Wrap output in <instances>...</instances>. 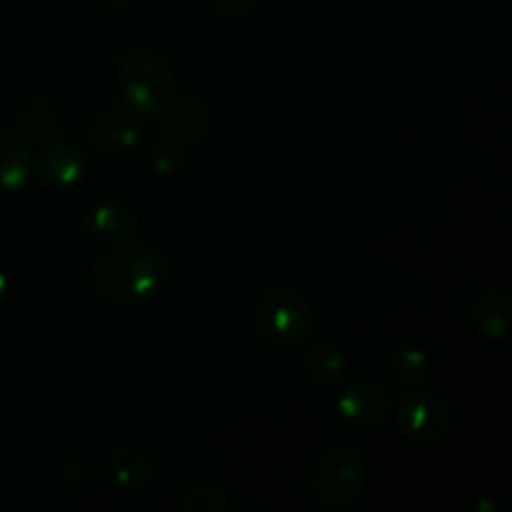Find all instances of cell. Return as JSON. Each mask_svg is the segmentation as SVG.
<instances>
[{
    "instance_id": "9",
    "label": "cell",
    "mask_w": 512,
    "mask_h": 512,
    "mask_svg": "<svg viewBox=\"0 0 512 512\" xmlns=\"http://www.w3.org/2000/svg\"><path fill=\"white\" fill-rule=\"evenodd\" d=\"M470 325L480 338L500 343L512 330V300L503 288H490L478 293L470 303Z\"/></svg>"
},
{
    "instance_id": "14",
    "label": "cell",
    "mask_w": 512,
    "mask_h": 512,
    "mask_svg": "<svg viewBox=\"0 0 512 512\" xmlns=\"http://www.w3.org/2000/svg\"><path fill=\"white\" fill-rule=\"evenodd\" d=\"M305 373L320 388H335L343 383L350 373V358L340 345L320 340L310 345L305 353Z\"/></svg>"
},
{
    "instance_id": "5",
    "label": "cell",
    "mask_w": 512,
    "mask_h": 512,
    "mask_svg": "<svg viewBox=\"0 0 512 512\" xmlns=\"http://www.w3.org/2000/svg\"><path fill=\"white\" fill-rule=\"evenodd\" d=\"M395 425L400 438L420 448H435L453 433V405L435 390H410L398 400Z\"/></svg>"
},
{
    "instance_id": "17",
    "label": "cell",
    "mask_w": 512,
    "mask_h": 512,
    "mask_svg": "<svg viewBox=\"0 0 512 512\" xmlns=\"http://www.w3.org/2000/svg\"><path fill=\"white\" fill-rule=\"evenodd\" d=\"M18 125L28 140H45L60 128V113L55 105L35 100V103L25 105L18 115Z\"/></svg>"
},
{
    "instance_id": "13",
    "label": "cell",
    "mask_w": 512,
    "mask_h": 512,
    "mask_svg": "<svg viewBox=\"0 0 512 512\" xmlns=\"http://www.w3.org/2000/svg\"><path fill=\"white\" fill-rule=\"evenodd\" d=\"M163 120H160V133L168 135V138L180 140V143H200L205 135L213 128V120H210L208 110L203 108L195 100H183V103H170L163 110Z\"/></svg>"
},
{
    "instance_id": "11",
    "label": "cell",
    "mask_w": 512,
    "mask_h": 512,
    "mask_svg": "<svg viewBox=\"0 0 512 512\" xmlns=\"http://www.w3.org/2000/svg\"><path fill=\"white\" fill-rule=\"evenodd\" d=\"M35 150L25 135L0 133V193H15L28 183Z\"/></svg>"
},
{
    "instance_id": "8",
    "label": "cell",
    "mask_w": 512,
    "mask_h": 512,
    "mask_svg": "<svg viewBox=\"0 0 512 512\" xmlns=\"http://www.w3.org/2000/svg\"><path fill=\"white\" fill-rule=\"evenodd\" d=\"M105 473L120 493H143L155 483L158 463L148 450L138 448V445H123L110 453Z\"/></svg>"
},
{
    "instance_id": "21",
    "label": "cell",
    "mask_w": 512,
    "mask_h": 512,
    "mask_svg": "<svg viewBox=\"0 0 512 512\" xmlns=\"http://www.w3.org/2000/svg\"><path fill=\"white\" fill-rule=\"evenodd\" d=\"M5 290H8V275H5L3 265H0V300L5 298Z\"/></svg>"
},
{
    "instance_id": "6",
    "label": "cell",
    "mask_w": 512,
    "mask_h": 512,
    "mask_svg": "<svg viewBox=\"0 0 512 512\" xmlns=\"http://www.w3.org/2000/svg\"><path fill=\"white\" fill-rule=\"evenodd\" d=\"M390 408H393V395H390L388 385L378 378H368V375L345 385L335 400L340 420L355 430L378 428L390 415Z\"/></svg>"
},
{
    "instance_id": "19",
    "label": "cell",
    "mask_w": 512,
    "mask_h": 512,
    "mask_svg": "<svg viewBox=\"0 0 512 512\" xmlns=\"http://www.w3.org/2000/svg\"><path fill=\"white\" fill-rule=\"evenodd\" d=\"M255 3L258 0H213L215 8L223 15H228V18H243V15L253 13Z\"/></svg>"
},
{
    "instance_id": "1",
    "label": "cell",
    "mask_w": 512,
    "mask_h": 512,
    "mask_svg": "<svg viewBox=\"0 0 512 512\" xmlns=\"http://www.w3.org/2000/svg\"><path fill=\"white\" fill-rule=\"evenodd\" d=\"M165 273L168 265L153 245L133 243L103 255L90 270V283L110 303L138 305L160 293Z\"/></svg>"
},
{
    "instance_id": "3",
    "label": "cell",
    "mask_w": 512,
    "mask_h": 512,
    "mask_svg": "<svg viewBox=\"0 0 512 512\" xmlns=\"http://www.w3.org/2000/svg\"><path fill=\"white\" fill-rule=\"evenodd\" d=\"M308 488L323 508L348 510L368 488V465L353 445H330L315 455Z\"/></svg>"
},
{
    "instance_id": "18",
    "label": "cell",
    "mask_w": 512,
    "mask_h": 512,
    "mask_svg": "<svg viewBox=\"0 0 512 512\" xmlns=\"http://www.w3.org/2000/svg\"><path fill=\"white\" fill-rule=\"evenodd\" d=\"M185 158H188V145L180 143V140L168 138L163 135L160 143L155 145L153 153V168L158 175H175L185 165Z\"/></svg>"
},
{
    "instance_id": "7",
    "label": "cell",
    "mask_w": 512,
    "mask_h": 512,
    "mask_svg": "<svg viewBox=\"0 0 512 512\" xmlns=\"http://www.w3.org/2000/svg\"><path fill=\"white\" fill-rule=\"evenodd\" d=\"M90 143L108 155H125L143 140V125L130 108H110L93 118L88 128Z\"/></svg>"
},
{
    "instance_id": "10",
    "label": "cell",
    "mask_w": 512,
    "mask_h": 512,
    "mask_svg": "<svg viewBox=\"0 0 512 512\" xmlns=\"http://www.w3.org/2000/svg\"><path fill=\"white\" fill-rule=\"evenodd\" d=\"M38 173L53 188H73L88 173V158H85V153L75 143L58 140V143L48 145L43 150Z\"/></svg>"
},
{
    "instance_id": "15",
    "label": "cell",
    "mask_w": 512,
    "mask_h": 512,
    "mask_svg": "<svg viewBox=\"0 0 512 512\" xmlns=\"http://www.w3.org/2000/svg\"><path fill=\"white\" fill-rule=\"evenodd\" d=\"M388 370L393 375L395 385H400V388H413V385H418L428 375L430 358L418 345H400V348H395L390 353Z\"/></svg>"
},
{
    "instance_id": "12",
    "label": "cell",
    "mask_w": 512,
    "mask_h": 512,
    "mask_svg": "<svg viewBox=\"0 0 512 512\" xmlns=\"http://www.w3.org/2000/svg\"><path fill=\"white\" fill-rule=\"evenodd\" d=\"M85 230L93 240L105 245L128 243L138 230V220L125 205L120 203H98L85 215Z\"/></svg>"
},
{
    "instance_id": "16",
    "label": "cell",
    "mask_w": 512,
    "mask_h": 512,
    "mask_svg": "<svg viewBox=\"0 0 512 512\" xmlns=\"http://www.w3.org/2000/svg\"><path fill=\"white\" fill-rule=\"evenodd\" d=\"M180 512H230L233 500L220 485L215 483H193L178 495Z\"/></svg>"
},
{
    "instance_id": "4",
    "label": "cell",
    "mask_w": 512,
    "mask_h": 512,
    "mask_svg": "<svg viewBox=\"0 0 512 512\" xmlns=\"http://www.w3.org/2000/svg\"><path fill=\"white\" fill-rule=\"evenodd\" d=\"M255 323L265 345L275 350H290L308 340L313 330V310L300 290L290 285H275L258 300Z\"/></svg>"
},
{
    "instance_id": "22",
    "label": "cell",
    "mask_w": 512,
    "mask_h": 512,
    "mask_svg": "<svg viewBox=\"0 0 512 512\" xmlns=\"http://www.w3.org/2000/svg\"><path fill=\"white\" fill-rule=\"evenodd\" d=\"M58 3H70V0H58Z\"/></svg>"
},
{
    "instance_id": "2",
    "label": "cell",
    "mask_w": 512,
    "mask_h": 512,
    "mask_svg": "<svg viewBox=\"0 0 512 512\" xmlns=\"http://www.w3.org/2000/svg\"><path fill=\"white\" fill-rule=\"evenodd\" d=\"M118 85L135 115H160L175 98L173 65L150 48H133L120 58Z\"/></svg>"
},
{
    "instance_id": "20",
    "label": "cell",
    "mask_w": 512,
    "mask_h": 512,
    "mask_svg": "<svg viewBox=\"0 0 512 512\" xmlns=\"http://www.w3.org/2000/svg\"><path fill=\"white\" fill-rule=\"evenodd\" d=\"M105 5H108L110 10H125V8H130V5H133V0H103Z\"/></svg>"
}]
</instances>
